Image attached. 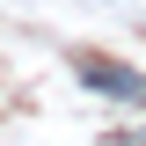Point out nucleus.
<instances>
[{
	"mask_svg": "<svg viewBox=\"0 0 146 146\" xmlns=\"http://www.w3.org/2000/svg\"><path fill=\"white\" fill-rule=\"evenodd\" d=\"M124 146H146V131H139V139H124Z\"/></svg>",
	"mask_w": 146,
	"mask_h": 146,
	"instance_id": "2",
	"label": "nucleus"
},
{
	"mask_svg": "<svg viewBox=\"0 0 146 146\" xmlns=\"http://www.w3.org/2000/svg\"><path fill=\"white\" fill-rule=\"evenodd\" d=\"M80 80H88L95 95H124V102H146V73H131V66H110V58H80Z\"/></svg>",
	"mask_w": 146,
	"mask_h": 146,
	"instance_id": "1",
	"label": "nucleus"
}]
</instances>
